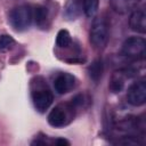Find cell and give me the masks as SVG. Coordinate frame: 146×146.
Returning <instances> with one entry per match:
<instances>
[{"mask_svg":"<svg viewBox=\"0 0 146 146\" xmlns=\"http://www.w3.org/2000/svg\"><path fill=\"white\" fill-rule=\"evenodd\" d=\"M108 35H110L108 19L103 15L95 17L89 32V39L92 47L97 50L104 49L108 41Z\"/></svg>","mask_w":146,"mask_h":146,"instance_id":"cell-1","label":"cell"},{"mask_svg":"<svg viewBox=\"0 0 146 146\" xmlns=\"http://www.w3.org/2000/svg\"><path fill=\"white\" fill-rule=\"evenodd\" d=\"M9 19L15 30L24 31L30 27L33 19V13L27 6H18L10 11Z\"/></svg>","mask_w":146,"mask_h":146,"instance_id":"cell-2","label":"cell"},{"mask_svg":"<svg viewBox=\"0 0 146 146\" xmlns=\"http://www.w3.org/2000/svg\"><path fill=\"white\" fill-rule=\"evenodd\" d=\"M145 50H146V42L143 38L130 36L123 42L121 52L123 56H125L130 59L138 60V59L144 58Z\"/></svg>","mask_w":146,"mask_h":146,"instance_id":"cell-3","label":"cell"},{"mask_svg":"<svg viewBox=\"0 0 146 146\" xmlns=\"http://www.w3.org/2000/svg\"><path fill=\"white\" fill-rule=\"evenodd\" d=\"M72 110H73V105L68 106V105L60 104L55 106L48 115V123L55 128H60L66 125L71 120Z\"/></svg>","mask_w":146,"mask_h":146,"instance_id":"cell-4","label":"cell"},{"mask_svg":"<svg viewBox=\"0 0 146 146\" xmlns=\"http://www.w3.org/2000/svg\"><path fill=\"white\" fill-rule=\"evenodd\" d=\"M128 103L132 106H141L146 102V83L144 81H137L132 83L127 91Z\"/></svg>","mask_w":146,"mask_h":146,"instance_id":"cell-5","label":"cell"},{"mask_svg":"<svg viewBox=\"0 0 146 146\" xmlns=\"http://www.w3.org/2000/svg\"><path fill=\"white\" fill-rule=\"evenodd\" d=\"M32 100H33L34 107L39 112L43 113L52 104L54 96H52V94H51L50 90L44 89V88H41V89H38V90L33 91V94H32Z\"/></svg>","mask_w":146,"mask_h":146,"instance_id":"cell-6","label":"cell"},{"mask_svg":"<svg viewBox=\"0 0 146 146\" xmlns=\"http://www.w3.org/2000/svg\"><path fill=\"white\" fill-rule=\"evenodd\" d=\"M75 87V78L70 73H60L54 81L55 91L59 95L67 94Z\"/></svg>","mask_w":146,"mask_h":146,"instance_id":"cell-7","label":"cell"},{"mask_svg":"<svg viewBox=\"0 0 146 146\" xmlns=\"http://www.w3.org/2000/svg\"><path fill=\"white\" fill-rule=\"evenodd\" d=\"M129 25L132 31L137 33H145L146 32V14L143 9H136L132 11Z\"/></svg>","mask_w":146,"mask_h":146,"instance_id":"cell-8","label":"cell"},{"mask_svg":"<svg viewBox=\"0 0 146 146\" xmlns=\"http://www.w3.org/2000/svg\"><path fill=\"white\" fill-rule=\"evenodd\" d=\"M141 0H110L111 7L117 14H128L132 11Z\"/></svg>","mask_w":146,"mask_h":146,"instance_id":"cell-9","label":"cell"},{"mask_svg":"<svg viewBox=\"0 0 146 146\" xmlns=\"http://www.w3.org/2000/svg\"><path fill=\"white\" fill-rule=\"evenodd\" d=\"M128 72L125 70H121V71H116L113 73L112 78H111V82H110V89L112 92L116 94V92H120L123 87H124V82H125V79L129 74H127Z\"/></svg>","mask_w":146,"mask_h":146,"instance_id":"cell-10","label":"cell"},{"mask_svg":"<svg viewBox=\"0 0 146 146\" xmlns=\"http://www.w3.org/2000/svg\"><path fill=\"white\" fill-rule=\"evenodd\" d=\"M64 9L66 18L75 19L82 13V0H67Z\"/></svg>","mask_w":146,"mask_h":146,"instance_id":"cell-11","label":"cell"},{"mask_svg":"<svg viewBox=\"0 0 146 146\" xmlns=\"http://www.w3.org/2000/svg\"><path fill=\"white\" fill-rule=\"evenodd\" d=\"M99 0H82V10L87 17H94L98 10Z\"/></svg>","mask_w":146,"mask_h":146,"instance_id":"cell-12","label":"cell"},{"mask_svg":"<svg viewBox=\"0 0 146 146\" xmlns=\"http://www.w3.org/2000/svg\"><path fill=\"white\" fill-rule=\"evenodd\" d=\"M33 13V19L35 21L36 25H39L40 27H42L44 24H46V21H47V16H48V11L44 7H41V6H38L34 8V10L32 11Z\"/></svg>","mask_w":146,"mask_h":146,"instance_id":"cell-13","label":"cell"},{"mask_svg":"<svg viewBox=\"0 0 146 146\" xmlns=\"http://www.w3.org/2000/svg\"><path fill=\"white\" fill-rule=\"evenodd\" d=\"M71 43H72V38H71V34L68 33V31L60 30L56 36V44L59 48H67L71 46Z\"/></svg>","mask_w":146,"mask_h":146,"instance_id":"cell-14","label":"cell"},{"mask_svg":"<svg viewBox=\"0 0 146 146\" xmlns=\"http://www.w3.org/2000/svg\"><path fill=\"white\" fill-rule=\"evenodd\" d=\"M89 71V75L94 81H98L103 74V63L100 59L95 60L88 68Z\"/></svg>","mask_w":146,"mask_h":146,"instance_id":"cell-15","label":"cell"},{"mask_svg":"<svg viewBox=\"0 0 146 146\" xmlns=\"http://www.w3.org/2000/svg\"><path fill=\"white\" fill-rule=\"evenodd\" d=\"M15 43V40L13 36L8 34H1L0 35V50H7Z\"/></svg>","mask_w":146,"mask_h":146,"instance_id":"cell-16","label":"cell"},{"mask_svg":"<svg viewBox=\"0 0 146 146\" xmlns=\"http://www.w3.org/2000/svg\"><path fill=\"white\" fill-rule=\"evenodd\" d=\"M56 144H58V145H70V141L64 139V138H58V139H56Z\"/></svg>","mask_w":146,"mask_h":146,"instance_id":"cell-17","label":"cell"}]
</instances>
